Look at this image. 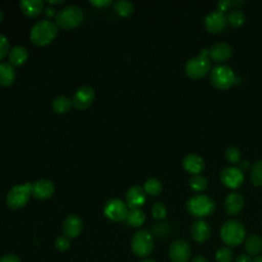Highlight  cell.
Listing matches in <instances>:
<instances>
[{"instance_id":"6da1fadb","label":"cell","mask_w":262,"mask_h":262,"mask_svg":"<svg viewBox=\"0 0 262 262\" xmlns=\"http://www.w3.org/2000/svg\"><path fill=\"white\" fill-rule=\"evenodd\" d=\"M58 27L56 24L48 19L37 21L30 31V40L37 46H45L49 44L57 36Z\"/></svg>"},{"instance_id":"7a4b0ae2","label":"cell","mask_w":262,"mask_h":262,"mask_svg":"<svg viewBox=\"0 0 262 262\" xmlns=\"http://www.w3.org/2000/svg\"><path fill=\"white\" fill-rule=\"evenodd\" d=\"M220 237L228 247H237L246 239V228L244 224L235 219L223 223L220 229Z\"/></svg>"},{"instance_id":"3957f363","label":"cell","mask_w":262,"mask_h":262,"mask_svg":"<svg viewBox=\"0 0 262 262\" xmlns=\"http://www.w3.org/2000/svg\"><path fill=\"white\" fill-rule=\"evenodd\" d=\"M215 202L210 196L204 194L193 195L186 202L187 212L199 219L210 216L215 211Z\"/></svg>"},{"instance_id":"277c9868","label":"cell","mask_w":262,"mask_h":262,"mask_svg":"<svg viewBox=\"0 0 262 262\" xmlns=\"http://www.w3.org/2000/svg\"><path fill=\"white\" fill-rule=\"evenodd\" d=\"M84 18L82 9L77 5H69L60 9L55 17L56 26L63 30H72L78 27Z\"/></svg>"},{"instance_id":"5b68a950","label":"cell","mask_w":262,"mask_h":262,"mask_svg":"<svg viewBox=\"0 0 262 262\" xmlns=\"http://www.w3.org/2000/svg\"><path fill=\"white\" fill-rule=\"evenodd\" d=\"M32 194V183L16 184L12 186L6 195V204L11 210H19L27 205Z\"/></svg>"},{"instance_id":"8992f818","label":"cell","mask_w":262,"mask_h":262,"mask_svg":"<svg viewBox=\"0 0 262 262\" xmlns=\"http://www.w3.org/2000/svg\"><path fill=\"white\" fill-rule=\"evenodd\" d=\"M154 236L147 230L137 231L131 239V250L134 255L140 258H146L154 250Z\"/></svg>"},{"instance_id":"52a82bcc","label":"cell","mask_w":262,"mask_h":262,"mask_svg":"<svg viewBox=\"0 0 262 262\" xmlns=\"http://www.w3.org/2000/svg\"><path fill=\"white\" fill-rule=\"evenodd\" d=\"M210 81L214 87L220 90L230 88L235 81L232 70L224 64L214 67L210 72Z\"/></svg>"},{"instance_id":"ba28073f","label":"cell","mask_w":262,"mask_h":262,"mask_svg":"<svg viewBox=\"0 0 262 262\" xmlns=\"http://www.w3.org/2000/svg\"><path fill=\"white\" fill-rule=\"evenodd\" d=\"M211 70V60L208 56L198 55L189 58L185 63V74L191 79H202Z\"/></svg>"},{"instance_id":"9c48e42d","label":"cell","mask_w":262,"mask_h":262,"mask_svg":"<svg viewBox=\"0 0 262 262\" xmlns=\"http://www.w3.org/2000/svg\"><path fill=\"white\" fill-rule=\"evenodd\" d=\"M128 206L126 203L119 199H111L108 200L103 208L104 216L114 222H120L126 220L128 215Z\"/></svg>"},{"instance_id":"30bf717a","label":"cell","mask_w":262,"mask_h":262,"mask_svg":"<svg viewBox=\"0 0 262 262\" xmlns=\"http://www.w3.org/2000/svg\"><path fill=\"white\" fill-rule=\"evenodd\" d=\"M94 98V89L90 86H82L75 91L72 97V103L78 110H86L93 103Z\"/></svg>"},{"instance_id":"8fae6325","label":"cell","mask_w":262,"mask_h":262,"mask_svg":"<svg viewBox=\"0 0 262 262\" xmlns=\"http://www.w3.org/2000/svg\"><path fill=\"white\" fill-rule=\"evenodd\" d=\"M227 15L218 10L208 13L204 19L205 29L211 34H218L227 27Z\"/></svg>"},{"instance_id":"7c38bea8","label":"cell","mask_w":262,"mask_h":262,"mask_svg":"<svg viewBox=\"0 0 262 262\" xmlns=\"http://www.w3.org/2000/svg\"><path fill=\"white\" fill-rule=\"evenodd\" d=\"M171 262H188L190 259V247L184 239H175L169 247Z\"/></svg>"},{"instance_id":"4fadbf2b","label":"cell","mask_w":262,"mask_h":262,"mask_svg":"<svg viewBox=\"0 0 262 262\" xmlns=\"http://www.w3.org/2000/svg\"><path fill=\"white\" fill-rule=\"evenodd\" d=\"M220 180L224 186L235 189L244 183V173L239 168L225 167L220 172Z\"/></svg>"},{"instance_id":"5bb4252c","label":"cell","mask_w":262,"mask_h":262,"mask_svg":"<svg viewBox=\"0 0 262 262\" xmlns=\"http://www.w3.org/2000/svg\"><path fill=\"white\" fill-rule=\"evenodd\" d=\"M54 189V184L48 179H39L32 183V195L38 200L51 198Z\"/></svg>"},{"instance_id":"9a60e30c","label":"cell","mask_w":262,"mask_h":262,"mask_svg":"<svg viewBox=\"0 0 262 262\" xmlns=\"http://www.w3.org/2000/svg\"><path fill=\"white\" fill-rule=\"evenodd\" d=\"M143 187L135 185L130 187L126 192V205L129 209H140L145 203L146 196Z\"/></svg>"},{"instance_id":"2e32d148","label":"cell","mask_w":262,"mask_h":262,"mask_svg":"<svg viewBox=\"0 0 262 262\" xmlns=\"http://www.w3.org/2000/svg\"><path fill=\"white\" fill-rule=\"evenodd\" d=\"M83 229V221L77 215H69L62 223V231L68 238H75L80 235Z\"/></svg>"},{"instance_id":"e0dca14e","label":"cell","mask_w":262,"mask_h":262,"mask_svg":"<svg viewBox=\"0 0 262 262\" xmlns=\"http://www.w3.org/2000/svg\"><path fill=\"white\" fill-rule=\"evenodd\" d=\"M190 234L194 242L203 244L211 236V227L208 222L203 219L194 221L190 227Z\"/></svg>"},{"instance_id":"ac0fdd59","label":"cell","mask_w":262,"mask_h":262,"mask_svg":"<svg viewBox=\"0 0 262 262\" xmlns=\"http://www.w3.org/2000/svg\"><path fill=\"white\" fill-rule=\"evenodd\" d=\"M245 206V199L239 192H230L224 201V209L227 215H237Z\"/></svg>"},{"instance_id":"d6986e66","label":"cell","mask_w":262,"mask_h":262,"mask_svg":"<svg viewBox=\"0 0 262 262\" xmlns=\"http://www.w3.org/2000/svg\"><path fill=\"white\" fill-rule=\"evenodd\" d=\"M231 55H232L231 46L224 42L216 43L209 48V57L216 62L226 61L227 59L230 58Z\"/></svg>"},{"instance_id":"ffe728a7","label":"cell","mask_w":262,"mask_h":262,"mask_svg":"<svg viewBox=\"0 0 262 262\" xmlns=\"http://www.w3.org/2000/svg\"><path fill=\"white\" fill-rule=\"evenodd\" d=\"M182 167L188 173L198 175L205 169V161L195 154H188L182 160Z\"/></svg>"},{"instance_id":"44dd1931","label":"cell","mask_w":262,"mask_h":262,"mask_svg":"<svg viewBox=\"0 0 262 262\" xmlns=\"http://www.w3.org/2000/svg\"><path fill=\"white\" fill-rule=\"evenodd\" d=\"M23 13L28 17H36L44 10V2L42 0H24L19 2Z\"/></svg>"},{"instance_id":"7402d4cb","label":"cell","mask_w":262,"mask_h":262,"mask_svg":"<svg viewBox=\"0 0 262 262\" xmlns=\"http://www.w3.org/2000/svg\"><path fill=\"white\" fill-rule=\"evenodd\" d=\"M29 58V52L26 47L16 45L10 48L8 53V60L9 63L13 67H20L23 66Z\"/></svg>"},{"instance_id":"603a6c76","label":"cell","mask_w":262,"mask_h":262,"mask_svg":"<svg viewBox=\"0 0 262 262\" xmlns=\"http://www.w3.org/2000/svg\"><path fill=\"white\" fill-rule=\"evenodd\" d=\"M16 73L13 66L9 62H0V85L8 87L15 81Z\"/></svg>"},{"instance_id":"cb8c5ba5","label":"cell","mask_w":262,"mask_h":262,"mask_svg":"<svg viewBox=\"0 0 262 262\" xmlns=\"http://www.w3.org/2000/svg\"><path fill=\"white\" fill-rule=\"evenodd\" d=\"M245 250L249 256H259L262 252V237L252 234L245 241Z\"/></svg>"},{"instance_id":"d4e9b609","label":"cell","mask_w":262,"mask_h":262,"mask_svg":"<svg viewBox=\"0 0 262 262\" xmlns=\"http://www.w3.org/2000/svg\"><path fill=\"white\" fill-rule=\"evenodd\" d=\"M72 105V100L66 95H59L52 101V110L59 115L67 114L71 110Z\"/></svg>"},{"instance_id":"484cf974","label":"cell","mask_w":262,"mask_h":262,"mask_svg":"<svg viewBox=\"0 0 262 262\" xmlns=\"http://www.w3.org/2000/svg\"><path fill=\"white\" fill-rule=\"evenodd\" d=\"M114 7V11L122 17H128L130 15H132L133 11H134V6L132 4V2L130 1H126V0H119L116 1L113 5Z\"/></svg>"},{"instance_id":"4316f807","label":"cell","mask_w":262,"mask_h":262,"mask_svg":"<svg viewBox=\"0 0 262 262\" xmlns=\"http://www.w3.org/2000/svg\"><path fill=\"white\" fill-rule=\"evenodd\" d=\"M126 221L130 226L139 227L145 221V214L141 209H130L126 217Z\"/></svg>"},{"instance_id":"83f0119b","label":"cell","mask_w":262,"mask_h":262,"mask_svg":"<svg viewBox=\"0 0 262 262\" xmlns=\"http://www.w3.org/2000/svg\"><path fill=\"white\" fill-rule=\"evenodd\" d=\"M250 178L255 186H262V160L254 163L250 172Z\"/></svg>"},{"instance_id":"f1b7e54d","label":"cell","mask_w":262,"mask_h":262,"mask_svg":"<svg viewBox=\"0 0 262 262\" xmlns=\"http://www.w3.org/2000/svg\"><path fill=\"white\" fill-rule=\"evenodd\" d=\"M162 187H163L162 183L157 178L147 179L143 185V189H144L145 193L152 195V196L158 195L162 191Z\"/></svg>"},{"instance_id":"f546056e","label":"cell","mask_w":262,"mask_h":262,"mask_svg":"<svg viewBox=\"0 0 262 262\" xmlns=\"http://www.w3.org/2000/svg\"><path fill=\"white\" fill-rule=\"evenodd\" d=\"M227 21L232 28H239L246 21V16L241 10H232L227 15Z\"/></svg>"},{"instance_id":"4dcf8cb0","label":"cell","mask_w":262,"mask_h":262,"mask_svg":"<svg viewBox=\"0 0 262 262\" xmlns=\"http://www.w3.org/2000/svg\"><path fill=\"white\" fill-rule=\"evenodd\" d=\"M189 186L192 190L194 191H203L206 189L208 185V181L206 177L198 174V175H192L188 181Z\"/></svg>"},{"instance_id":"1f68e13d","label":"cell","mask_w":262,"mask_h":262,"mask_svg":"<svg viewBox=\"0 0 262 262\" xmlns=\"http://www.w3.org/2000/svg\"><path fill=\"white\" fill-rule=\"evenodd\" d=\"M215 258L217 262H232L233 253L228 247H221L216 251Z\"/></svg>"},{"instance_id":"d6a6232c","label":"cell","mask_w":262,"mask_h":262,"mask_svg":"<svg viewBox=\"0 0 262 262\" xmlns=\"http://www.w3.org/2000/svg\"><path fill=\"white\" fill-rule=\"evenodd\" d=\"M225 159L230 164H237L241 160V150L235 146H229L225 150Z\"/></svg>"},{"instance_id":"836d02e7","label":"cell","mask_w":262,"mask_h":262,"mask_svg":"<svg viewBox=\"0 0 262 262\" xmlns=\"http://www.w3.org/2000/svg\"><path fill=\"white\" fill-rule=\"evenodd\" d=\"M151 215L155 219H164L167 215V210L165 205L161 202L155 203L154 206L151 207Z\"/></svg>"},{"instance_id":"e575fe53","label":"cell","mask_w":262,"mask_h":262,"mask_svg":"<svg viewBox=\"0 0 262 262\" xmlns=\"http://www.w3.org/2000/svg\"><path fill=\"white\" fill-rule=\"evenodd\" d=\"M10 50V43L6 36L0 34V60L4 59L6 55H8Z\"/></svg>"},{"instance_id":"d590c367","label":"cell","mask_w":262,"mask_h":262,"mask_svg":"<svg viewBox=\"0 0 262 262\" xmlns=\"http://www.w3.org/2000/svg\"><path fill=\"white\" fill-rule=\"evenodd\" d=\"M54 245H55V247H56V249H57L58 251L64 252V251H67V250L70 248V246H71V244H70V238H68V237L64 236V235H59V236H57V238L55 239Z\"/></svg>"},{"instance_id":"8d00e7d4","label":"cell","mask_w":262,"mask_h":262,"mask_svg":"<svg viewBox=\"0 0 262 262\" xmlns=\"http://www.w3.org/2000/svg\"><path fill=\"white\" fill-rule=\"evenodd\" d=\"M90 4L96 8H106L112 4V0H92Z\"/></svg>"},{"instance_id":"74e56055","label":"cell","mask_w":262,"mask_h":262,"mask_svg":"<svg viewBox=\"0 0 262 262\" xmlns=\"http://www.w3.org/2000/svg\"><path fill=\"white\" fill-rule=\"evenodd\" d=\"M230 5H231V1H229V0H219L217 2L216 6H217L218 11L224 13L226 10H228Z\"/></svg>"},{"instance_id":"f35d334b","label":"cell","mask_w":262,"mask_h":262,"mask_svg":"<svg viewBox=\"0 0 262 262\" xmlns=\"http://www.w3.org/2000/svg\"><path fill=\"white\" fill-rule=\"evenodd\" d=\"M0 262H20V259L15 254H6L0 258Z\"/></svg>"},{"instance_id":"ab89813d","label":"cell","mask_w":262,"mask_h":262,"mask_svg":"<svg viewBox=\"0 0 262 262\" xmlns=\"http://www.w3.org/2000/svg\"><path fill=\"white\" fill-rule=\"evenodd\" d=\"M43 13H44V15L48 18V20L49 19H51V18H53V17H56V11H55V9L54 8H52V7H50V6H46L45 8H44V10H43Z\"/></svg>"},{"instance_id":"60d3db41","label":"cell","mask_w":262,"mask_h":262,"mask_svg":"<svg viewBox=\"0 0 262 262\" xmlns=\"http://www.w3.org/2000/svg\"><path fill=\"white\" fill-rule=\"evenodd\" d=\"M253 259L248 254H239L235 258V262H252Z\"/></svg>"},{"instance_id":"b9f144b4","label":"cell","mask_w":262,"mask_h":262,"mask_svg":"<svg viewBox=\"0 0 262 262\" xmlns=\"http://www.w3.org/2000/svg\"><path fill=\"white\" fill-rule=\"evenodd\" d=\"M190 262H208V260L204 256H195L190 260Z\"/></svg>"},{"instance_id":"7bdbcfd3","label":"cell","mask_w":262,"mask_h":262,"mask_svg":"<svg viewBox=\"0 0 262 262\" xmlns=\"http://www.w3.org/2000/svg\"><path fill=\"white\" fill-rule=\"evenodd\" d=\"M249 167H250V163L248 161H244V162H242L239 169L243 171V170H247Z\"/></svg>"},{"instance_id":"ee69618b","label":"cell","mask_w":262,"mask_h":262,"mask_svg":"<svg viewBox=\"0 0 262 262\" xmlns=\"http://www.w3.org/2000/svg\"><path fill=\"white\" fill-rule=\"evenodd\" d=\"M63 2H64L63 0H49V1H47V3H49V4H53V5L62 4Z\"/></svg>"},{"instance_id":"f6af8a7d","label":"cell","mask_w":262,"mask_h":262,"mask_svg":"<svg viewBox=\"0 0 262 262\" xmlns=\"http://www.w3.org/2000/svg\"><path fill=\"white\" fill-rule=\"evenodd\" d=\"M252 262H262V255H259V256H256Z\"/></svg>"},{"instance_id":"bcb514c9","label":"cell","mask_w":262,"mask_h":262,"mask_svg":"<svg viewBox=\"0 0 262 262\" xmlns=\"http://www.w3.org/2000/svg\"><path fill=\"white\" fill-rule=\"evenodd\" d=\"M3 18H4V14H3V12H2V10L0 9V23L3 20Z\"/></svg>"},{"instance_id":"7dc6e473","label":"cell","mask_w":262,"mask_h":262,"mask_svg":"<svg viewBox=\"0 0 262 262\" xmlns=\"http://www.w3.org/2000/svg\"><path fill=\"white\" fill-rule=\"evenodd\" d=\"M141 262H156V261H154V260H151V259H144V260H142Z\"/></svg>"}]
</instances>
